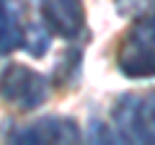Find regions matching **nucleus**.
Here are the masks:
<instances>
[{"label":"nucleus","mask_w":155,"mask_h":145,"mask_svg":"<svg viewBox=\"0 0 155 145\" xmlns=\"http://www.w3.org/2000/svg\"><path fill=\"white\" fill-rule=\"evenodd\" d=\"M119 70L127 78H155V47L129 42L119 57Z\"/></svg>","instance_id":"5"},{"label":"nucleus","mask_w":155,"mask_h":145,"mask_svg":"<svg viewBox=\"0 0 155 145\" xmlns=\"http://www.w3.org/2000/svg\"><path fill=\"white\" fill-rule=\"evenodd\" d=\"M80 140V130H78L75 119L65 117H44L34 122L31 127L21 130L13 137L18 145H44V143H78Z\"/></svg>","instance_id":"3"},{"label":"nucleus","mask_w":155,"mask_h":145,"mask_svg":"<svg viewBox=\"0 0 155 145\" xmlns=\"http://www.w3.org/2000/svg\"><path fill=\"white\" fill-rule=\"evenodd\" d=\"M129 36H132L129 42H137V44H145V47H155V16H142L140 21H134Z\"/></svg>","instance_id":"8"},{"label":"nucleus","mask_w":155,"mask_h":145,"mask_svg":"<svg viewBox=\"0 0 155 145\" xmlns=\"http://www.w3.org/2000/svg\"><path fill=\"white\" fill-rule=\"evenodd\" d=\"M47 91H49L47 78L26 65L13 62V65H5L0 72V99L5 104H16L31 112L47 101Z\"/></svg>","instance_id":"1"},{"label":"nucleus","mask_w":155,"mask_h":145,"mask_svg":"<svg viewBox=\"0 0 155 145\" xmlns=\"http://www.w3.org/2000/svg\"><path fill=\"white\" fill-rule=\"evenodd\" d=\"M26 31L18 21V8L13 0H0V55H11L23 47Z\"/></svg>","instance_id":"6"},{"label":"nucleus","mask_w":155,"mask_h":145,"mask_svg":"<svg viewBox=\"0 0 155 145\" xmlns=\"http://www.w3.org/2000/svg\"><path fill=\"white\" fill-rule=\"evenodd\" d=\"M44 26L62 39H75L85 26V11L80 0H41Z\"/></svg>","instance_id":"2"},{"label":"nucleus","mask_w":155,"mask_h":145,"mask_svg":"<svg viewBox=\"0 0 155 145\" xmlns=\"http://www.w3.org/2000/svg\"><path fill=\"white\" fill-rule=\"evenodd\" d=\"M91 140H93V143H111L114 135L106 130L104 122H93V124H91Z\"/></svg>","instance_id":"10"},{"label":"nucleus","mask_w":155,"mask_h":145,"mask_svg":"<svg viewBox=\"0 0 155 145\" xmlns=\"http://www.w3.org/2000/svg\"><path fill=\"white\" fill-rule=\"evenodd\" d=\"M49 39H52V31L47 26H28L26 36H23V49L31 57H44L49 52Z\"/></svg>","instance_id":"7"},{"label":"nucleus","mask_w":155,"mask_h":145,"mask_svg":"<svg viewBox=\"0 0 155 145\" xmlns=\"http://www.w3.org/2000/svg\"><path fill=\"white\" fill-rule=\"evenodd\" d=\"M114 127L127 143H147V132L142 124V99L122 96V101L114 106Z\"/></svg>","instance_id":"4"},{"label":"nucleus","mask_w":155,"mask_h":145,"mask_svg":"<svg viewBox=\"0 0 155 145\" xmlns=\"http://www.w3.org/2000/svg\"><path fill=\"white\" fill-rule=\"evenodd\" d=\"M147 3H150V0H114L116 11L122 13V16H137V13L145 11Z\"/></svg>","instance_id":"9"}]
</instances>
